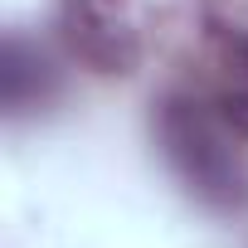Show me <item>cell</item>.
<instances>
[{"label":"cell","mask_w":248,"mask_h":248,"mask_svg":"<svg viewBox=\"0 0 248 248\" xmlns=\"http://www.w3.org/2000/svg\"><path fill=\"white\" fill-rule=\"evenodd\" d=\"M59 39L83 68L122 78L141 63V0H59Z\"/></svg>","instance_id":"cell-2"},{"label":"cell","mask_w":248,"mask_h":248,"mask_svg":"<svg viewBox=\"0 0 248 248\" xmlns=\"http://www.w3.org/2000/svg\"><path fill=\"white\" fill-rule=\"evenodd\" d=\"M204 97L248 141V25H209V93Z\"/></svg>","instance_id":"cell-3"},{"label":"cell","mask_w":248,"mask_h":248,"mask_svg":"<svg viewBox=\"0 0 248 248\" xmlns=\"http://www.w3.org/2000/svg\"><path fill=\"white\" fill-rule=\"evenodd\" d=\"M0 78H5V107L10 112H30V107H44L49 88H54V68L39 49H30L25 39H10L5 44V68H0Z\"/></svg>","instance_id":"cell-4"},{"label":"cell","mask_w":248,"mask_h":248,"mask_svg":"<svg viewBox=\"0 0 248 248\" xmlns=\"http://www.w3.org/2000/svg\"><path fill=\"white\" fill-rule=\"evenodd\" d=\"M156 137L180 175V185L209 209H238L248 200V166L243 137L219 117V107L200 93H170L156 117Z\"/></svg>","instance_id":"cell-1"}]
</instances>
